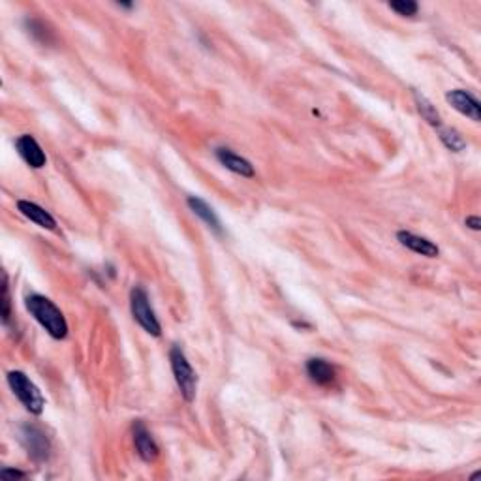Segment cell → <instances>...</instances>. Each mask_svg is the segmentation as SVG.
Instances as JSON below:
<instances>
[{
	"mask_svg": "<svg viewBox=\"0 0 481 481\" xmlns=\"http://www.w3.org/2000/svg\"><path fill=\"white\" fill-rule=\"evenodd\" d=\"M25 305L26 311L34 316V320H36L38 324L53 336V338L61 341V338H64V336L68 335L66 318H64L61 309H58L51 299H47V297H43V295L40 294H32L26 297Z\"/></svg>",
	"mask_w": 481,
	"mask_h": 481,
	"instance_id": "cell-1",
	"label": "cell"
},
{
	"mask_svg": "<svg viewBox=\"0 0 481 481\" xmlns=\"http://www.w3.org/2000/svg\"><path fill=\"white\" fill-rule=\"evenodd\" d=\"M8 383H10L14 395L21 400L23 406L31 414H42L46 400H43L40 389L36 388V383L31 382V378L26 376L25 373H21V371H11V373H8Z\"/></svg>",
	"mask_w": 481,
	"mask_h": 481,
	"instance_id": "cell-2",
	"label": "cell"
},
{
	"mask_svg": "<svg viewBox=\"0 0 481 481\" xmlns=\"http://www.w3.org/2000/svg\"><path fill=\"white\" fill-rule=\"evenodd\" d=\"M170 361L171 368H173V376H175V382L181 389V395L185 397L187 403H192L196 398V389H197V376L194 373V368L190 367L187 356L182 352V348L179 344H173L170 352Z\"/></svg>",
	"mask_w": 481,
	"mask_h": 481,
	"instance_id": "cell-3",
	"label": "cell"
},
{
	"mask_svg": "<svg viewBox=\"0 0 481 481\" xmlns=\"http://www.w3.org/2000/svg\"><path fill=\"white\" fill-rule=\"evenodd\" d=\"M130 311H132L134 320L138 321L149 335L152 336L162 335L160 321H158L155 311H152V306H150L149 295H147V291L143 290L141 286H134L132 291H130Z\"/></svg>",
	"mask_w": 481,
	"mask_h": 481,
	"instance_id": "cell-4",
	"label": "cell"
},
{
	"mask_svg": "<svg viewBox=\"0 0 481 481\" xmlns=\"http://www.w3.org/2000/svg\"><path fill=\"white\" fill-rule=\"evenodd\" d=\"M21 444L29 451V455L38 462L49 459L51 453V442L43 433L42 427L38 425H23L21 427Z\"/></svg>",
	"mask_w": 481,
	"mask_h": 481,
	"instance_id": "cell-5",
	"label": "cell"
},
{
	"mask_svg": "<svg viewBox=\"0 0 481 481\" xmlns=\"http://www.w3.org/2000/svg\"><path fill=\"white\" fill-rule=\"evenodd\" d=\"M445 100H448L451 104V108L457 109L460 115H466V117L474 120V123H480L481 120L480 102H477L476 96L468 93V90H462V88L450 90V93L445 94Z\"/></svg>",
	"mask_w": 481,
	"mask_h": 481,
	"instance_id": "cell-6",
	"label": "cell"
},
{
	"mask_svg": "<svg viewBox=\"0 0 481 481\" xmlns=\"http://www.w3.org/2000/svg\"><path fill=\"white\" fill-rule=\"evenodd\" d=\"M16 149L23 160H25L31 167H34V170H40V167L46 166L47 162L46 152H43L40 143H38L31 134L19 135L16 141Z\"/></svg>",
	"mask_w": 481,
	"mask_h": 481,
	"instance_id": "cell-7",
	"label": "cell"
},
{
	"mask_svg": "<svg viewBox=\"0 0 481 481\" xmlns=\"http://www.w3.org/2000/svg\"><path fill=\"white\" fill-rule=\"evenodd\" d=\"M132 436H134V445L135 450H138V455L145 460V462L156 460L160 450H158V444H156L145 425L141 423V421H135L134 427H132Z\"/></svg>",
	"mask_w": 481,
	"mask_h": 481,
	"instance_id": "cell-8",
	"label": "cell"
},
{
	"mask_svg": "<svg viewBox=\"0 0 481 481\" xmlns=\"http://www.w3.org/2000/svg\"><path fill=\"white\" fill-rule=\"evenodd\" d=\"M397 239L400 241L403 247H406V249H410L415 254H421L425 258H438L440 256V249L433 243V241H429V239L425 237H419L415 233L398 232Z\"/></svg>",
	"mask_w": 481,
	"mask_h": 481,
	"instance_id": "cell-9",
	"label": "cell"
},
{
	"mask_svg": "<svg viewBox=\"0 0 481 481\" xmlns=\"http://www.w3.org/2000/svg\"><path fill=\"white\" fill-rule=\"evenodd\" d=\"M214 155H217L218 162H220V164H222L226 170L233 171V173H237V175H241V177H254V175H256V171H254L252 164H250L247 158H243V156L235 155L233 150L220 147V149L214 150Z\"/></svg>",
	"mask_w": 481,
	"mask_h": 481,
	"instance_id": "cell-10",
	"label": "cell"
},
{
	"mask_svg": "<svg viewBox=\"0 0 481 481\" xmlns=\"http://www.w3.org/2000/svg\"><path fill=\"white\" fill-rule=\"evenodd\" d=\"M17 209L21 211L23 217H26L31 222L38 224L40 228H46V229H55L57 228V220L49 214V212L46 211V209H42L40 205H36V203L32 202H25V200H21V202H17Z\"/></svg>",
	"mask_w": 481,
	"mask_h": 481,
	"instance_id": "cell-11",
	"label": "cell"
},
{
	"mask_svg": "<svg viewBox=\"0 0 481 481\" xmlns=\"http://www.w3.org/2000/svg\"><path fill=\"white\" fill-rule=\"evenodd\" d=\"M306 374L318 386H329L335 380V367L321 357H311L306 361Z\"/></svg>",
	"mask_w": 481,
	"mask_h": 481,
	"instance_id": "cell-12",
	"label": "cell"
},
{
	"mask_svg": "<svg viewBox=\"0 0 481 481\" xmlns=\"http://www.w3.org/2000/svg\"><path fill=\"white\" fill-rule=\"evenodd\" d=\"M188 207L192 209V212L200 217L203 222L207 224L209 228L214 233H222V224H220V218L217 217V212L212 211V207L209 203H205L202 197L190 196L188 197Z\"/></svg>",
	"mask_w": 481,
	"mask_h": 481,
	"instance_id": "cell-13",
	"label": "cell"
},
{
	"mask_svg": "<svg viewBox=\"0 0 481 481\" xmlns=\"http://www.w3.org/2000/svg\"><path fill=\"white\" fill-rule=\"evenodd\" d=\"M414 100H415V105H418V111L421 113V117H423V119L427 120L430 126H435V128L442 126V120H440L438 111H436V108L430 104L429 100L425 98L423 94L414 93Z\"/></svg>",
	"mask_w": 481,
	"mask_h": 481,
	"instance_id": "cell-14",
	"label": "cell"
},
{
	"mask_svg": "<svg viewBox=\"0 0 481 481\" xmlns=\"http://www.w3.org/2000/svg\"><path fill=\"white\" fill-rule=\"evenodd\" d=\"M438 135L442 143L453 152H460V150L466 149L465 138L457 132L455 128H448V126H438Z\"/></svg>",
	"mask_w": 481,
	"mask_h": 481,
	"instance_id": "cell-15",
	"label": "cell"
},
{
	"mask_svg": "<svg viewBox=\"0 0 481 481\" xmlns=\"http://www.w3.org/2000/svg\"><path fill=\"white\" fill-rule=\"evenodd\" d=\"M25 25H26V29H29V34H31L32 38H36L38 42H42V43H46V46H49V43L55 40L53 32L49 31L46 23L40 21V19H26Z\"/></svg>",
	"mask_w": 481,
	"mask_h": 481,
	"instance_id": "cell-16",
	"label": "cell"
},
{
	"mask_svg": "<svg viewBox=\"0 0 481 481\" xmlns=\"http://www.w3.org/2000/svg\"><path fill=\"white\" fill-rule=\"evenodd\" d=\"M389 8L393 11H397L398 16L412 17L418 14V4L412 2V0H397V2H389Z\"/></svg>",
	"mask_w": 481,
	"mask_h": 481,
	"instance_id": "cell-17",
	"label": "cell"
},
{
	"mask_svg": "<svg viewBox=\"0 0 481 481\" xmlns=\"http://www.w3.org/2000/svg\"><path fill=\"white\" fill-rule=\"evenodd\" d=\"M2 321L10 324L11 311H10V290H8V274H2Z\"/></svg>",
	"mask_w": 481,
	"mask_h": 481,
	"instance_id": "cell-18",
	"label": "cell"
},
{
	"mask_svg": "<svg viewBox=\"0 0 481 481\" xmlns=\"http://www.w3.org/2000/svg\"><path fill=\"white\" fill-rule=\"evenodd\" d=\"M0 477H4V480H23V477H25V472L4 468V470L0 472Z\"/></svg>",
	"mask_w": 481,
	"mask_h": 481,
	"instance_id": "cell-19",
	"label": "cell"
},
{
	"mask_svg": "<svg viewBox=\"0 0 481 481\" xmlns=\"http://www.w3.org/2000/svg\"><path fill=\"white\" fill-rule=\"evenodd\" d=\"M466 226H468L470 229H474V232H477V229L481 228L480 217H468V218H466Z\"/></svg>",
	"mask_w": 481,
	"mask_h": 481,
	"instance_id": "cell-20",
	"label": "cell"
},
{
	"mask_svg": "<svg viewBox=\"0 0 481 481\" xmlns=\"http://www.w3.org/2000/svg\"><path fill=\"white\" fill-rule=\"evenodd\" d=\"M120 8H126V10H130V8H134V4H125V2H119Z\"/></svg>",
	"mask_w": 481,
	"mask_h": 481,
	"instance_id": "cell-21",
	"label": "cell"
}]
</instances>
